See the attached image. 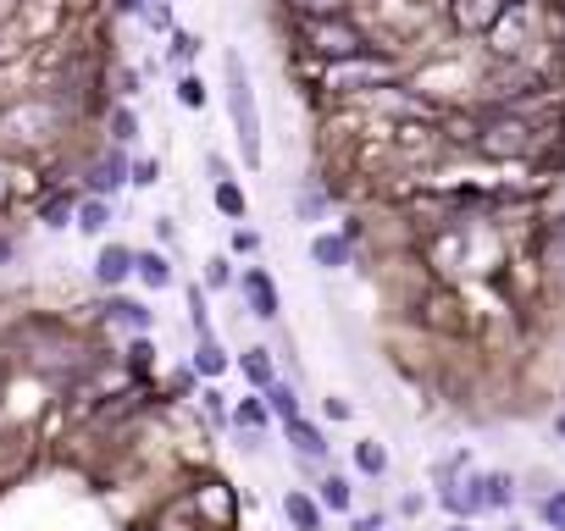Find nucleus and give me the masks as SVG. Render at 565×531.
Listing matches in <instances>:
<instances>
[{
    "label": "nucleus",
    "mask_w": 565,
    "mask_h": 531,
    "mask_svg": "<svg viewBox=\"0 0 565 531\" xmlns=\"http://www.w3.org/2000/svg\"><path fill=\"white\" fill-rule=\"evenodd\" d=\"M106 316L117 321V327H128V332H139L145 338L150 327H156V310H145L139 299H122V294H111V305H106Z\"/></svg>",
    "instance_id": "4468645a"
},
{
    "label": "nucleus",
    "mask_w": 565,
    "mask_h": 531,
    "mask_svg": "<svg viewBox=\"0 0 565 531\" xmlns=\"http://www.w3.org/2000/svg\"><path fill=\"white\" fill-rule=\"evenodd\" d=\"M239 371H244V382H250V388L255 393H266V388H272V349H244L239 354Z\"/></svg>",
    "instance_id": "6ab92c4d"
},
{
    "label": "nucleus",
    "mask_w": 565,
    "mask_h": 531,
    "mask_svg": "<svg viewBox=\"0 0 565 531\" xmlns=\"http://www.w3.org/2000/svg\"><path fill=\"white\" fill-rule=\"evenodd\" d=\"M194 371H200L205 382H217L222 371H228V349H222L217 338H200L194 343Z\"/></svg>",
    "instance_id": "412c9836"
},
{
    "label": "nucleus",
    "mask_w": 565,
    "mask_h": 531,
    "mask_svg": "<svg viewBox=\"0 0 565 531\" xmlns=\"http://www.w3.org/2000/svg\"><path fill=\"white\" fill-rule=\"evenodd\" d=\"M283 432H289V449L294 454H300V460H327V437H322V426H316V421H305V415H300V421H283Z\"/></svg>",
    "instance_id": "f8f14e48"
},
{
    "label": "nucleus",
    "mask_w": 565,
    "mask_h": 531,
    "mask_svg": "<svg viewBox=\"0 0 565 531\" xmlns=\"http://www.w3.org/2000/svg\"><path fill=\"white\" fill-rule=\"evenodd\" d=\"M394 83H399V61L377 56V50L322 67V89H333V95H377V89H394Z\"/></svg>",
    "instance_id": "f03ea898"
},
{
    "label": "nucleus",
    "mask_w": 565,
    "mask_h": 531,
    "mask_svg": "<svg viewBox=\"0 0 565 531\" xmlns=\"http://www.w3.org/2000/svg\"><path fill=\"white\" fill-rule=\"evenodd\" d=\"M117 95H122V100H133V95H139V78H133L128 67H117Z\"/></svg>",
    "instance_id": "c9c22d12"
},
{
    "label": "nucleus",
    "mask_w": 565,
    "mask_h": 531,
    "mask_svg": "<svg viewBox=\"0 0 565 531\" xmlns=\"http://www.w3.org/2000/svg\"><path fill=\"white\" fill-rule=\"evenodd\" d=\"M239 449L244 454H261L266 449V432H239Z\"/></svg>",
    "instance_id": "ea45409f"
},
{
    "label": "nucleus",
    "mask_w": 565,
    "mask_h": 531,
    "mask_svg": "<svg viewBox=\"0 0 565 531\" xmlns=\"http://www.w3.org/2000/svg\"><path fill=\"white\" fill-rule=\"evenodd\" d=\"M128 183H133V161H128V150H122V144L100 150L95 161H89V172H84V194H95V200H117Z\"/></svg>",
    "instance_id": "39448f33"
},
{
    "label": "nucleus",
    "mask_w": 565,
    "mask_h": 531,
    "mask_svg": "<svg viewBox=\"0 0 565 531\" xmlns=\"http://www.w3.org/2000/svg\"><path fill=\"white\" fill-rule=\"evenodd\" d=\"M300 39L311 45V56L322 61V67H333V61H349V56H366V50H377L372 45V34H366L355 17H316V23H305L300 28Z\"/></svg>",
    "instance_id": "7ed1b4c3"
},
{
    "label": "nucleus",
    "mask_w": 565,
    "mask_h": 531,
    "mask_svg": "<svg viewBox=\"0 0 565 531\" xmlns=\"http://www.w3.org/2000/svg\"><path fill=\"white\" fill-rule=\"evenodd\" d=\"M228 72V117H233V133H239V150H244V166H261V106H255V83H250V67H244L239 50H228L222 61Z\"/></svg>",
    "instance_id": "f257e3e1"
},
{
    "label": "nucleus",
    "mask_w": 565,
    "mask_h": 531,
    "mask_svg": "<svg viewBox=\"0 0 565 531\" xmlns=\"http://www.w3.org/2000/svg\"><path fill=\"white\" fill-rule=\"evenodd\" d=\"M133 277H139L145 288H156V294L178 283V272H172V260L161 255V249H139V272H133Z\"/></svg>",
    "instance_id": "dca6fc26"
},
{
    "label": "nucleus",
    "mask_w": 565,
    "mask_h": 531,
    "mask_svg": "<svg viewBox=\"0 0 565 531\" xmlns=\"http://www.w3.org/2000/svg\"><path fill=\"white\" fill-rule=\"evenodd\" d=\"M200 404H205V415H211V421H228V399H222L217 388H205V393H200Z\"/></svg>",
    "instance_id": "72a5a7b5"
},
{
    "label": "nucleus",
    "mask_w": 565,
    "mask_h": 531,
    "mask_svg": "<svg viewBox=\"0 0 565 531\" xmlns=\"http://www.w3.org/2000/svg\"><path fill=\"white\" fill-rule=\"evenodd\" d=\"M388 520L383 515H349V531H383Z\"/></svg>",
    "instance_id": "e433bc0d"
},
{
    "label": "nucleus",
    "mask_w": 565,
    "mask_h": 531,
    "mask_svg": "<svg viewBox=\"0 0 565 531\" xmlns=\"http://www.w3.org/2000/svg\"><path fill=\"white\" fill-rule=\"evenodd\" d=\"M438 504L449 509V520L488 515V487H482V471H460V476H449V482H438Z\"/></svg>",
    "instance_id": "423d86ee"
},
{
    "label": "nucleus",
    "mask_w": 565,
    "mask_h": 531,
    "mask_svg": "<svg viewBox=\"0 0 565 531\" xmlns=\"http://www.w3.org/2000/svg\"><path fill=\"white\" fill-rule=\"evenodd\" d=\"M266 421H277V415L266 410V393H244V399L233 404V426H239V432H266Z\"/></svg>",
    "instance_id": "a211bd4d"
},
{
    "label": "nucleus",
    "mask_w": 565,
    "mask_h": 531,
    "mask_svg": "<svg viewBox=\"0 0 565 531\" xmlns=\"http://www.w3.org/2000/svg\"><path fill=\"white\" fill-rule=\"evenodd\" d=\"M538 520H543V531H565V487H549L538 498Z\"/></svg>",
    "instance_id": "a878e982"
},
{
    "label": "nucleus",
    "mask_w": 565,
    "mask_h": 531,
    "mask_svg": "<svg viewBox=\"0 0 565 531\" xmlns=\"http://www.w3.org/2000/svg\"><path fill=\"white\" fill-rule=\"evenodd\" d=\"M549 238H554V244H565V211L549 216Z\"/></svg>",
    "instance_id": "79ce46f5"
},
{
    "label": "nucleus",
    "mask_w": 565,
    "mask_h": 531,
    "mask_svg": "<svg viewBox=\"0 0 565 531\" xmlns=\"http://www.w3.org/2000/svg\"><path fill=\"white\" fill-rule=\"evenodd\" d=\"M283 515H289L294 531H322L327 509H322V498H316V493H305V487H289V493H283Z\"/></svg>",
    "instance_id": "9d476101"
},
{
    "label": "nucleus",
    "mask_w": 565,
    "mask_h": 531,
    "mask_svg": "<svg viewBox=\"0 0 565 531\" xmlns=\"http://www.w3.org/2000/svg\"><path fill=\"white\" fill-rule=\"evenodd\" d=\"M167 56L178 61V67H189V61L200 56V39H194V34H183V28H178V34H172V50H167Z\"/></svg>",
    "instance_id": "7c9ffc66"
},
{
    "label": "nucleus",
    "mask_w": 565,
    "mask_h": 531,
    "mask_svg": "<svg viewBox=\"0 0 565 531\" xmlns=\"http://www.w3.org/2000/svg\"><path fill=\"white\" fill-rule=\"evenodd\" d=\"M205 288H239V277H233V260H228V255L205 260Z\"/></svg>",
    "instance_id": "c85d7f7f"
},
{
    "label": "nucleus",
    "mask_w": 565,
    "mask_h": 531,
    "mask_svg": "<svg viewBox=\"0 0 565 531\" xmlns=\"http://www.w3.org/2000/svg\"><path fill=\"white\" fill-rule=\"evenodd\" d=\"M355 471L361 476H388V449L377 443V437H361V443H355Z\"/></svg>",
    "instance_id": "b1692460"
},
{
    "label": "nucleus",
    "mask_w": 565,
    "mask_h": 531,
    "mask_svg": "<svg viewBox=\"0 0 565 531\" xmlns=\"http://www.w3.org/2000/svg\"><path fill=\"white\" fill-rule=\"evenodd\" d=\"M554 432H560V437H565V410H560V415H554Z\"/></svg>",
    "instance_id": "a18cd8bd"
},
{
    "label": "nucleus",
    "mask_w": 565,
    "mask_h": 531,
    "mask_svg": "<svg viewBox=\"0 0 565 531\" xmlns=\"http://www.w3.org/2000/svg\"><path fill=\"white\" fill-rule=\"evenodd\" d=\"M505 12H510V0H449V23L471 39H488L493 28L505 23Z\"/></svg>",
    "instance_id": "0eeeda50"
},
{
    "label": "nucleus",
    "mask_w": 565,
    "mask_h": 531,
    "mask_svg": "<svg viewBox=\"0 0 565 531\" xmlns=\"http://www.w3.org/2000/svg\"><path fill=\"white\" fill-rule=\"evenodd\" d=\"M322 211H327L322 189H305V194H300V216H322Z\"/></svg>",
    "instance_id": "f704fd0d"
},
{
    "label": "nucleus",
    "mask_w": 565,
    "mask_h": 531,
    "mask_svg": "<svg viewBox=\"0 0 565 531\" xmlns=\"http://www.w3.org/2000/svg\"><path fill=\"white\" fill-rule=\"evenodd\" d=\"M189 327H194V338H211V310H205L200 283H189Z\"/></svg>",
    "instance_id": "bb28decb"
},
{
    "label": "nucleus",
    "mask_w": 565,
    "mask_h": 531,
    "mask_svg": "<svg viewBox=\"0 0 565 531\" xmlns=\"http://www.w3.org/2000/svg\"><path fill=\"white\" fill-rule=\"evenodd\" d=\"M111 200H95V194H84V205H78V233H89V238H106V227H111Z\"/></svg>",
    "instance_id": "aec40b11"
},
{
    "label": "nucleus",
    "mask_w": 565,
    "mask_h": 531,
    "mask_svg": "<svg viewBox=\"0 0 565 531\" xmlns=\"http://www.w3.org/2000/svg\"><path fill=\"white\" fill-rule=\"evenodd\" d=\"M128 360H133V371H145V366H150V343H145V338H133Z\"/></svg>",
    "instance_id": "4c0bfd02"
},
{
    "label": "nucleus",
    "mask_w": 565,
    "mask_h": 531,
    "mask_svg": "<svg viewBox=\"0 0 565 531\" xmlns=\"http://www.w3.org/2000/svg\"><path fill=\"white\" fill-rule=\"evenodd\" d=\"M111 12L117 17H145V0H111Z\"/></svg>",
    "instance_id": "58836bf2"
},
{
    "label": "nucleus",
    "mask_w": 565,
    "mask_h": 531,
    "mask_svg": "<svg viewBox=\"0 0 565 531\" xmlns=\"http://www.w3.org/2000/svg\"><path fill=\"white\" fill-rule=\"evenodd\" d=\"M161 183V161H133V189H156Z\"/></svg>",
    "instance_id": "473e14b6"
},
{
    "label": "nucleus",
    "mask_w": 565,
    "mask_h": 531,
    "mask_svg": "<svg viewBox=\"0 0 565 531\" xmlns=\"http://www.w3.org/2000/svg\"><path fill=\"white\" fill-rule=\"evenodd\" d=\"M482 487H488V509H510L516 504V476L510 471H482Z\"/></svg>",
    "instance_id": "393cba45"
},
{
    "label": "nucleus",
    "mask_w": 565,
    "mask_h": 531,
    "mask_svg": "<svg viewBox=\"0 0 565 531\" xmlns=\"http://www.w3.org/2000/svg\"><path fill=\"white\" fill-rule=\"evenodd\" d=\"M316 498H322L327 515H355V487H349V476L327 471L322 482H316Z\"/></svg>",
    "instance_id": "ddd939ff"
},
{
    "label": "nucleus",
    "mask_w": 565,
    "mask_h": 531,
    "mask_svg": "<svg viewBox=\"0 0 565 531\" xmlns=\"http://www.w3.org/2000/svg\"><path fill=\"white\" fill-rule=\"evenodd\" d=\"M133 272H139V249L117 244V238H111V244H100V255H95V283L100 288H111V294H117Z\"/></svg>",
    "instance_id": "1a4fd4ad"
},
{
    "label": "nucleus",
    "mask_w": 565,
    "mask_h": 531,
    "mask_svg": "<svg viewBox=\"0 0 565 531\" xmlns=\"http://www.w3.org/2000/svg\"><path fill=\"white\" fill-rule=\"evenodd\" d=\"M510 6H521V12H532V6H538V0H510Z\"/></svg>",
    "instance_id": "49530a36"
},
{
    "label": "nucleus",
    "mask_w": 565,
    "mask_h": 531,
    "mask_svg": "<svg viewBox=\"0 0 565 531\" xmlns=\"http://www.w3.org/2000/svg\"><path fill=\"white\" fill-rule=\"evenodd\" d=\"M510 531H527V526H510Z\"/></svg>",
    "instance_id": "de8ad7c7"
},
{
    "label": "nucleus",
    "mask_w": 565,
    "mask_h": 531,
    "mask_svg": "<svg viewBox=\"0 0 565 531\" xmlns=\"http://www.w3.org/2000/svg\"><path fill=\"white\" fill-rule=\"evenodd\" d=\"M233 255H261V233H255V227H233Z\"/></svg>",
    "instance_id": "2f4dec72"
},
{
    "label": "nucleus",
    "mask_w": 565,
    "mask_h": 531,
    "mask_svg": "<svg viewBox=\"0 0 565 531\" xmlns=\"http://www.w3.org/2000/svg\"><path fill=\"white\" fill-rule=\"evenodd\" d=\"M444 531H471V520H449V526Z\"/></svg>",
    "instance_id": "c03bdc74"
},
{
    "label": "nucleus",
    "mask_w": 565,
    "mask_h": 531,
    "mask_svg": "<svg viewBox=\"0 0 565 531\" xmlns=\"http://www.w3.org/2000/svg\"><path fill=\"white\" fill-rule=\"evenodd\" d=\"M106 128H111V144H122V150H128L133 139H139V117H133L128 100H117V106L106 111Z\"/></svg>",
    "instance_id": "5701e85b"
},
{
    "label": "nucleus",
    "mask_w": 565,
    "mask_h": 531,
    "mask_svg": "<svg viewBox=\"0 0 565 531\" xmlns=\"http://www.w3.org/2000/svg\"><path fill=\"white\" fill-rule=\"evenodd\" d=\"M178 106H183V111H200V106H205V83H200V72H183V78H178Z\"/></svg>",
    "instance_id": "cd10ccee"
},
{
    "label": "nucleus",
    "mask_w": 565,
    "mask_h": 531,
    "mask_svg": "<svg viewBox=\"0 0 565 531\" xmlns=\"http://www.w3.org/2000/svg\"><path fill=\"white\" fill-rule=\"evenodd\" d=\"M211 205H217L228 222H250V194H244V183L239 177H228V183H217L211 189Z\"/></svg>",
    "instance_id": "2eb2a0df"
},
{
    "label": "nucleus",
    "mask_w": 565,
    "mask_h": 531,
    "mask_svg": "<svg viewBox=\"0 0 565 531\" xmlns=\"http://www.w3.org/2000/svg\"><path fill=\"white\" fill-rule=\"evenodd\" d=\"M349 255H355V238L349 233H316L311 238V266H322V272L349 266Z\"/></svg>",
    "instance_id": "9b49d317"
},
{
    "label": "nucleus",
    "mask_w": 565,
    "mask_h": 531,
    "mask_svg": "<svg viewBox=\"0 0 565 531\" xmlns=\"http://www.w3.org/2000/svg\"><path fill=\"white\" fill-rule=\"evenodd\" d=\"M239 294H244V310H250L255 321H277V310H283L277 283H272L266 266H244V272H239Z\"/></svg>",
    "instance_id": "6e6552de"
},
{
    "label": "nucleus",
    "mask_w": 565,
    "mask_h": 531,
    "mask_svg": "<svg viewBox=\"0 0 565 531\" xmlns=\"http://www.w3.org/2000/svg\"><path fill=\"white\" fill-rule=\"evenodd\" d=\"M78 205H84V194L56 189L45 205H39V222H45V227H67V222H78Z\"/></svg>",
    "instance_id": "f3484780"
},
{
    "label": "nucleus",
    "mask_w": 565,
    "mask_h": 531,
    "mask_svg": "<svg viewBox=\"0 0 565 531\" xmlns=\"http://www.w3.org/2000/svg\"><path fill=\"white\" fill-rule=\"evenodd\" d=\"M383 531H394V526H383Z\"/></svg>",
    "instance_id": "09e8293b"
},
{
    "label": "nucleus",
    "mask_w": 565,
    "mask_h": 531,
    "mask_svg": "<svg viewBox=\"0 0 565 531\" xmlns=\"http://www.w3.org/2000/svg\"><path fill=\"white\" fill-rule=\"evenodd\" d=\"M266 410H272L277 421H300V388H294V382H272V388H266Z\"/></svg>",
    "instance_id": "4be33fe9"
},
{
    "label": "nucleus",
    "mask_w": 565,
    "mask_h": 531,
    "mask_svg": "<svg viewBox=\"0 0 565 531\" xmlns=\"http://www.w3.org/2000/svg\"><path fill=\"white\" fill-rule=\"evenodd\" d=\"M532 144H538L532 122L521 117V111H510V106L488 111V117L477 122V150H482V155H493V161H505V155H527Z\"/></svg>",
    "instance_id": "20e7f679"
},
{
    "label": "nucleus",
    "mask_w": 565,
    "mask_h": 531,
    "mask_svg": "<svg viewBox=\"0 0 565 531\" xmlns=\"http://www.w3.org/2000/svg\"><path fill=\"white\" fill-rule=\"evenodd\" d=\"M322 415H327V421H349V404H344V399H327Z\"/></svg>",
    "instance_id": "a19ab883"
},
{
    "label": "nucleus",
    "mask_w": 565,
    "mask_h": 531,
    "mask_svg": "<svg viewBox=\"0 0 565 531\" xmlns=\"http://www.w3.org/2000/svg\"><path fill=\"white\" fill-rule=\"evenodd\" d=\"M17 255V244H12V238H6V233H0V266H6V260H12Z\"/></svg>",
    "instance_id": "37998d69"
},
{
    "label": "nucleus",
    "mask_w": 565,
    "mask_h": 531,
    "mask_svg": "<svg viewBox=\"0 0 565 531\" xmlns=\"http://www.w3.org/2000/svg\"><path fill=\"white\" fill-rule=\"evenodd\" d=\"M145 23L161 28V34H178V28H172V0H145Z\"/></svg>",
    "instance_id": "c756f323"
}]
</instances>
